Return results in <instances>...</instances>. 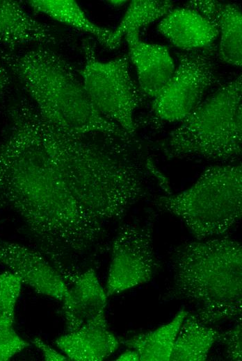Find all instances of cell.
Here are the masks:
<instances>
[{"mask_svg":"<svg viewBox=\"0 0 242 361\" xmlns=\"http://www.w3.org/2000/svg\"><path fill=\"white\" fill-rule=\"evenodd\" d=\"M0 144V193L19 216L35 248L68 283L104 236L149 194L154 166L136 139L67 133L28 98L7 109Z\"/></svg>","mask_w":242,"mask_h":361,"instance_id":"cell-1","label":"cell"},{"mask_svg":"<svg viewBox=\"0 0 242 361\" xmlns=\"http://www.w3.org/2000/svg\"><path fill=\"white\" fill-rule=\"evenodd\" d=\"M0 60L40 114L58 128L75 135L134 138L99 112L88 96L79 70L56 51L39 45L23 53L1 51Z\"/></svg>","mask_w":242,"mask_h":361,"instance_id":"cell-2","label":"cell"},{"mask_svg":"<svg viewBox=\"0 0 242 361\" xmlns=\"http://www.w3.org/2000/svg\"><path fill=\"white\" fill-rule=\"evenodd\" d=\"M172 283L166 300L195 305L206 325L241 319L242 246L230 238L213 237L176 247L171 256Z\"/></svg>","mask_w":242,"mask_h":361,"instance_id":"cell-3","label":"cell"},{"mask_svg":"<svg viewBox=\"0 0 242 361\" xmlns=\"http://www.w3.org/2000/svg\"><path fill=\"white\" fill-rule=\"evenodd\" d=\"M242 76L221 86L161 144L168 159L234 161L241 155Z\"/></svg>","mask_w":242,"mask_h":361,"instance_id":"cell-4","label":"cell"},{"mask_svg":"<svg viewBox=\"0 0 242 361\" xmlns=\"http://www.w3.org/2000/svg\"><path fill=\"white\" fill-rule=\"evenodd\" d=\"M154 205L182 221L197 240L223 235L241 218V165L211 166L189 188L160 196Z\"/></svg>","mask_w":242,"mask_h":361,"instance_id":"cell-5","label":"cell"},{"mask_svg":"<svg viewBox=\"0 0 242 361\" xmlns=\"http://www.w3.org/2000/svg\"><path fill=\"white\" fill-rule=\"evenodd\" d=\"M83 65L79 73L83 87L96 108L106 117L135 137V112L144 97L132 79L128 55L99 60L95 44L82 43Z\"/></svg>","mask_w":242,"mask_h":361,"instance_id":"cell-6","label":"cell"},{"mask_svg":"<svg viewBox=\"0 0 242 361\" xmlns=\"http://www.w3.org/2000/svg\"><path fill=\"white\" fill-rule=\"evenodd\" d=\"M208 49L177 53L178 65L172 77L153 99L152 112L164 122H181L202 101L205 92L218 79L213 55Z\"/></svg>","mask_w":242,"mask_h":361,"instance_id":"cell-7","label":"cell"},{"mask_svg":"<svg viewBox=\"0 0 242 361\" xmlns=\"http://www.w3.org/2000/svg\"><path fill=\"white\" fill-rule=\"evenodd\" d=\"M154 217L122 224L112 241L106 287L108 296L152 280L159 263L153 245Z\"/></svg>","mask_w":242,"mask_h":361,"instance_id":"cell-8","label":"cell"},{"mask_svg":"<svg viewBox=\"0 0 242 361\" xmlns=\"http://www.w3.org/2000/svg\"><path fill=\"white\" fill-rule=\"evenodd\" d=\"M0 265L38 294L60 301L67 294L68 286L63 278L35 247L0 240Z\"/></svg>","mask_w":242,"mask_h":361,"instance_id":"cell-9","label":"cell"},{"mask_svg":"<svg viewBox=\"0 0 242 361\" xmlns=\"http://www.w3.org/2000/svg\"><path fill=\"white\" fill-rule=\"evenodd\" d=\"M128 57L136 70L138 87L143 96L155 98L172 77L175 65L168 49L140 40L139 31L124 35Z\"/></svg>","mask_w":242,"mask_h":361,"instance_id":"cell-10","label":"cell"},{"mask_svg":"<svg viewBox=\"0 0 242 361\" xmlns=\"http://www.w3.org/2000/svg\"><path fill=\"white\" fill-rule=\"evenodd\" d=\"M108 297L93 268L89 267L77 275L68 285L67 294L61 301L65 332L77 330L104 314Z\"/></svg>","mask_w":242,"mask_h":361,"instance_id":"cell-11","label":"cell"},{"mask_svg":"<svg viewBox=\"0 0 242 361\" xmlns=\"http://www.w3.org/2000/svg\"><path fill=\"white\" fill-rule=\"evenodd\" d=\"M54 344L69 360L102 361L118 349L121 341L109 329L104 313L77 330L65 332Z\"/></svg>","mask_w":242,"mask_h":361,"instance_id":"cell-12","label":"cell"},{"mask_svg":"<svg viewBox=\"0 0 242 361\" xmlns=\"http://www.w3.org/2000/svg\"><path fill=\"white\" fill-rule=\"evenodd\" d=\"M157 29L174 46L184 51L212 47L219 36L216 24L186 7L172 9L162 18Z\"/></svg>","mask_w":242,"mask_h":361,"instance_id":"cell-13","label":"cell"},{"mask_svg":"<svg viewBox=\"0 0 242 361\" xmlns=\"http://www.w3.org/2000/svg\"><path fill=\"white\" fill-rule=\"evenodd\" d=\"M55 42L51 27L30 15L20 2L0 0V44L10 51L24 44Z\"/></svg>","mask_w":242,"mask_h":361,"instance_id":"cell-14","label":"cell"},{"mask_svg":"<svg viewBox=\"0 0 242 361\" xmlns=\"http://www.w3.org/2000/svg\"><path fill=\"white\" fill-rule=\"evenodd\" d=\"M220 332L188 313L177 335L172 361H204L213 344L219 341Z\"/></svg>","mask_w":242,"mask_h":361,"instance_id":"cell-15","label":"cell"},{"mask_svg":"<svg viewBox=\"0 0 242 361\" xmlns=\"http://www.w3.org/2000/svg\"><path fill=\"white\" fill-rule=\"evenodd\" d=\"M188 313L182 308L169 322L154 330L136 334L121 343L136 351L140 361H169L177 335Z\"/></svg>","mask_w":242,"mask_h":361,"instance_id":"cell-16","label":"cell"},{"mask_svg":"<svg viewBox=\"0 0 242 361\" xmlns=\"http://www.w3.org/2000/svg\"><path fill=\"white\" fill-rule=\"evenodd\" d=\"M26 3L36 12L79 31L93 35L102 44L111 49L113 30L91 22L81 6L74 0H29Z\"/></svg>","mask_w":242,"mask_h":361,"instance_id":"cell-17","label":"cell"},{"mask_svg":"<svg viewBox=\"0 0 242 361\" xmlns=\"http://www.w3.org/2000/svg\"><path fill=\"white\" fill-rule=\"evenodd\" d=\"M173 9L171 1H131L118 27L113 31L111 49L118 48L122 37L131 30H138L165 17Z\"/></svg>","mask_w":242,"mask_h":361,"instance_id":"cell-18","label":"cell"},{"mask_svg":"<svg viewBox=\"0 0 242 361\" xmlns=\"http://www.w3.org/2000/svg\"><path fill=\"white\" fill-rule=\"evenodd\" d=\"M220 42L218 55L225 63L241 67L242 15L236 3H223L218 22Z\"/></svg>","mask_w":242,"mask_h":361,"instance_id":"cell-19","label":"cell"},{"mask_svg":"<svg viewBox=\"0 0 242 361\" xmlns=\"http://www.w3.org/2000/svg\"><path fill=\"white\" fill-rule=\"evenodd\" d=\"M13 317L0 318V361H7L29 346L14 328Z\"/></svg>","mask_w":242,"mask_h":361,"instance_id":"cell-20","label":"cell"},{"mask_svg":"<svg viewBox=\"0 0 242 361\" xmlns=\"http://www.w3.org/2000/svg\"><path fill=\"white\" fill-rule=\"evenodd\" d=\"M22 285L20 278L13 272L7 271L0 274V318L15 317Z\"/></svg>","mask_w":242,"mask_h":361,"instance_id":"cell-21","label":"cell"},{"mask_svg":"<svg viewBox=\"0 0 242 361\" xmlns=\"http://www.w3.org/2000/svg\"><path fill=\"white\" fill-rule=\"evenodd\" d=\"M225 349L227 358L231 360H242V323L241 319L226 331L220 332V339Z\"/></svg>","mask_w":242,"mask_h":361,"instance_id":"cell-22","label":"cell"},{"mask_svg":"<svg viewBox=\"0 0 242 361\" xmlns=\"http://www.w3.org/2000/svg\"><path fill=\"white\" fill-rule=\"evenodd\" d=\"M223 3L213 0L190 1L185 7L191 8L218 26Z\"/></svg>","mask_w":242,"mask_h":361,"instance_id":"cell-23","label":"cell"},{"mask_svg":"<svg viewBox=\"0 0 242 361\" xmlns=\"http://www.w3.org/2000/svg\"><path fill=\"white\" fill-rule=\"evenodd\" d=\"M32 344L42 353L43 358L47 361H65L69 360L66 355L60 351H58L39 337H35L31 341Z\"/></svg>","mask_w":242,"mask_h":361,"instance_id":"cell-24","label":"cell"},{"mask_svg":"<svg viewBox=\"0 0 242 361\" xmlns=\"http://www.w3.org/2000/svg\"><path fill=\"white\" fill-rule=\"evenodd\" d=\"M8 72L0 60V99L4 95L9 85Z\"/></svg>","mask_w":242,"mask_h":361,"instance_id":"cell-25","label":"cell"},{"mask_svg":"<svg viewBox=\"0 0 242 361\" xmlns=\"http://www.w3.org/2000/svg\"><path fill=\"white\" fill-rule=\"evenodd\" d=\"M116 360L121 361H140V356L136 351L132 349H129L121 353Z\"/></svg>","mask_w":242,"mask_h":361,"instance_id":"cell-26","label":"cell"},{"mask_svg":"<svg viewBox=\"0 0 242 361\" xmlns=\"http://www.w3.org/2000/svg\"><path fill=\"white\" fill-rule=\"evenodd\" d=\"M108 2H110V4L114 6H122V5L124 4V3L127 1H110Z\"/></svg>","mask_w":242,"mask_h":361,"instance_id":"cell-27","label":"cell"}]
</instances>
